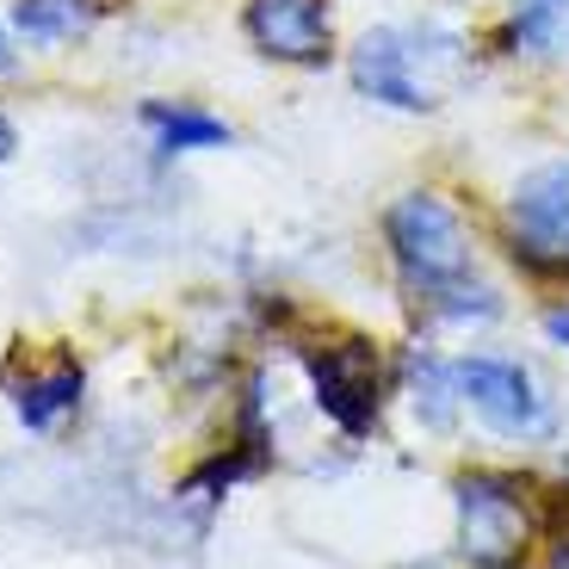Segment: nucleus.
Masks as SVG:
<instances>
[{"mask_svg": "<svg viewBox=\"0 0 569 569\" xmlns=\"http://www.w3.org/2000/svg\"><path fill=\"white\" fill-rule=\"evenodd\" d=\"M378 248H385L397 298L409 310H421L440 291L465 284L470 272H483L489 229L477 204H465L458 192H446L433 180H415L402 192H390L385 211H378Z\"/></svg>", "mask_w": 569, "mask_h": 569, "instance_id": "f257e3e1", "label": "nucleus"}, {"mask_svg": "<svg viewBox=\"0 0 569 569\" xmlns=\"http://www.w3.org/2000/svg\"><path fill=\"white\" fill-rule=\"evenodd\" d=\"M563 489L539 483L513 465H465L452 470V520L465 569H527L551 539Z\"/></svg>", "mask_w": 569, "mask_h": 569, "instance_id": "f03ea898", "label": "nucleus"}, {"mask_svg": "<svg viewBox=\"0 0 569 569\" xmlns=\"http://www.w3.org/2000/svg\"><path fill=\"white\" fill-rule=\"evenodd\" d=\"M483 229L489 248L532 291H569V149L513 173L501 199L483 211Z\"/></svg>", "mask_w": 569, "mask_h": 569, "instance_id": "7ed1b4c3", "label": "nucleus"}, {"mask_svg": "<svg viewBox=\"0 0 569 569\" xmlns=\"http://www.w3.org/2000/svg\"><path fill=\"white\" fill-rule=\"evenodd\" d=\"M452 378H458V402L470 421H483L496 440L508 446H557L563 433V409L557 397L539 385V371L520 353H496V347H465L452 353Z\"/></svg>", "mask_w": 569, "mask_h": 569, "instance_id": "20e7f679", "label": "nucleus"}, {"mask_svg": "<svg viewBox=\"0 0 569 569\" xmlns=\"http://www.w3.org/2000/svg\"><path fill=\"white\" fill-rule=\"evenodd\" d=\"M298 359L310 371L316 409L335 421V433H347V440L378 433L385 402L397 397V359H385V347L353 335V328H335L322 341H303Z\"/></svg>", "mask_w": 569, "mask_h": 569, "instance_id": "39448f33", "label": "nucleus"}, {"mask_svg": "<svg viewBox=\"0 0 569 569\" xmlns=\"http://www.w3.org/2000/svg\"><path fill=\"white\" fill-rule=\"evenodd\" d=\"M341 69H347V87H353L359 100L390 112V118H440L446 100H452L427 74L409 19H378V26H366L341 50Z\"/></svg>", "mask_w": 569, "mask_h": 569, "instance_id": "423d86ee", "label": "nucleus"}, {"mask_svg": "<svg viewBox=\"0 0 569 569\" xmlns=\"http://www.w3.org/2000/svg\"><path fill=\"white\" fill-rule=\"evenodd\" d=\"M242 43L272 69L322 74L341 62V0H242Z\"/></svg>", "mask_w": 569, "mask_h": 569, "instance_id": "0eeeda50", "label": "nucleus"}, {"mask_svg": "<svg viewBox=\"0 0 569 569\" xmlns=\"http://www.w3.org/2000/svg\"><path fill=\"white\" fill-rule=\"evenodd\" d=\"M483 57L520 74L569 69V0H501L483 26Z\"/></svg>", "mask_w": 569, "mask_h": 569, "instance_id": "6e6552de", "label": "nucleus"}, {"mask_svg": "<svg viewBox=\"0 0 569 569\" xmlns=\"http://www.w3.org/2000/svg\"><path fill=\"white\" fill-rule=\"evenodd\" d=\"M81 390H87V371L74 353H57L43 366H7V397H13V415L31 427V433H50L57 421H69L81 409Z\"/></svg>", "mask_w": 569, "mask_h": 569, "instance_id": "1a4fd4ad", "label": "nucleus"}, {"mask_svg": "<svg viewBox=\"0 0 569 569\" xmlns=\"http://www.w3.org/2000/svg\"><path fill=\"white\" fill-rule=\"evenodd\" d=\"M397 397L415 409V421L427 427V433H452L458 415H465V402H458V378H452V353H440V347L427 341H409L397 353Z\"/></svg>", "mask_w": 569, "mask_h": 569, "instance_id": "9d476101", "label": "nucleus"}, {"mask_svg": "<svg viewBox=\"0 0 569 569\" xmlns=\"http://www.w3.org/2000/svg\"><path fill=\"white\" fill-rule=\"evenodd\" d=\"M137 124L149 130V149H156L161 161L211 156V149H229V142H236V124L217 118L211 106H199V100H142Z\"/></svg>", "mask_w": 569, "mask_h": 569, "instance_id": "9b49d317", "label": "nucleus"}, {"mask_svg": "<svg viewBox=\"0 0 569 569\" xmlns=\"http://www.w3.org/2000/svg\"><path fill=\"white\" fill-rule=\"evenodd\" d=\"M106 13H112V0H7V26L31 50H57V43L87 38Z\"/></svg>", "mask_w": 569, "mask_h": 569, "instance_id": "f8f14e48", "label": "nucleus"}, {"mask_svg": "<svg viewBox=\"0 0 569 569\" xmlns=\"http://www.w3.org/2000/svg\"><path fill=\"white\" fill-rule=\"evenodd\" d=\"M539 335L557 353H569V291H545L539 298Z\"/></svg>", "mask_w": 569, "mask_h": 569, "instance_id": "ddd939ff", "label": "nucleus"}, {"mask_svg": "<svg viewBox=\"0 0 569 569\" xmlns=\"http://www.w3.org/2000/svg\"><path fill=\"white\" fill-rule=\"evenodd\" d=\"M539 569H569V483H563V508L551 520V539L539 551Z\"/></svg>", "mask_w": 569, "mask_h": 569, "instance_id": "4468645a", "label": "nucleus"}, {"mask_svg": "<svg viewBox=\"0 0 569 569\" xmlns=\"http://www.w3.org/2000/svg\"><path fill=\"white\" fill-rule=\"evenodd\" d=\"M7 74H19V50H13V26L0 19V81H7Z\"/></svg>", "mask_w": 569, "mask_h": 569, "instance_id": "2eb2a0df", "label": "nucleus"}, {"mask_svg": "<svg viewBox=\"0 0 569 569\" xmlns=\"http://www.w3.org/2000/svg\"><path fill=\"white\" fill-rule=\"evenodd\" d=\"M13 156H19V124H13L7 112H0V168H7Z\"/></svg>", "mask_w": 569, "mask_h": 569, "instance_id": "dca6fc26", "label": "nucleus"}, {"mask_svg": "<svg viewBox=\"0 0 569 569\" xmlns=\"http://www.w3.org/2000/svg\"><path fill=\"white\" fill-rule=\"evenodd\" d=\"M563 483H569V452H563Z\"/></svg>", "mask_w": 569, "mask_h": 569, "instance_id": "f3484780", "label": "nucleus"}]
</instances>
